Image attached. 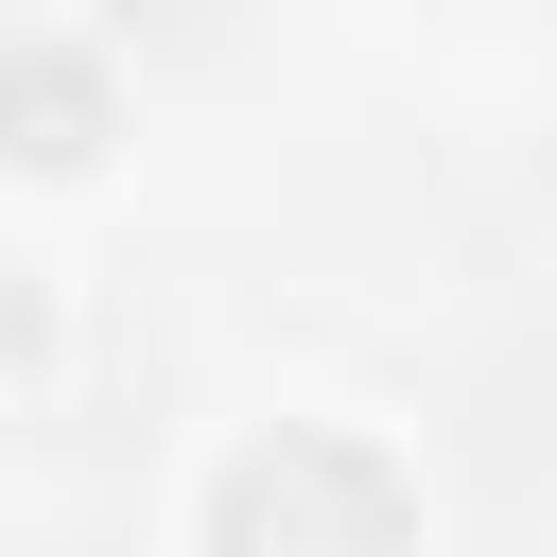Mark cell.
<instances>
[{
  "label": "cell",
  "instance_id": "obj_1",
  "mask_svg": "<svg viewBox=\"0 0 557 557\" xmlns=\"http://www.w3.org/2000/svg\"><path fill=\"white\" fill-rule=\"evenodd\" d=\"M209 557H400V470L331 418H278L209 487Z\"/></svg>",
  "mask_w": 557,
  "mask_h": 557
},
{
  "label": "cell",
  "instance_id": "obj_2",
  "mask_svg": "<svg viewBox=\"0 0 557 557\" xmlns=\"http://www.w3.org/2000/svg\"><path fill=\"white\" fill-rule=\"evenodd\" d=\"M104 122H122L104 52H70V35H17V52H0V157H17V174H87Z\"/></svg>",
  "mask_w": 557,
  "mask_h": 557
},
{
  "label": "cell",
  "instance_id": "obj_3",
  "mask_svg": "<svg viewBox=\"0 0 557 557\" xmlns=\"http://www.w3.org/2000/svg\"><path fill=\"white\" fill-rule=\"evenodd\" d=\"M0 366H52V278L0 261Z\"/></svg>",
  "mask_w": 557,
  "mask_h": 557
}]
</instances>
